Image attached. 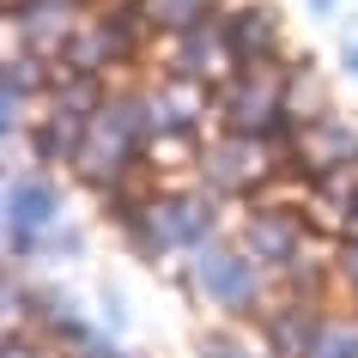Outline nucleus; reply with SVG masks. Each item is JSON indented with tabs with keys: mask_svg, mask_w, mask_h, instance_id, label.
<instances>
[{
	"mask_svg": "<svg viewBox=\"0 0 358 358\" xmlns=\"http://www.w3.org/2000/svg\"><path fill=\"white\" fill-rule=\"evenodd\" d=\"M292 164L310 176H334V170H358V128L346 115H316L310 128H298L292 140Z\"/></svg>",
	"mask_w": 358,
	"mask_h": 358,
	"instance_id": "9",
	"label": "nucleus"
},
{
	"mask_svg": "<svg viewBox=\"0 0 358 358\" xmlns=\"http://www.w3.org/2000/svg\"><path fill=\"white\" fill-rule=\"evenodd\" d=\"M225 67H237V61H231V37H225V19L219 13L170 37V73L176 79L207 85V79H225Z\"/></svg>",
	"mask_w": 358,
	"mask_h": 358,
	"instance_id": "10",
	"label": "nucleus"
},
{
	"mask_svg": "<svg viewBox=\"0 0 358 358\" xmlns=\"http://www.w3.org/2000/svg\"><path fill=\"white\" fill-rule=\"evenodd\" d=\"M146 140H158V128H152V97L146 92H115V97H103V110L92 115L73 170L92 189H115L134 170V158H140Z\"/></svg>",
	"mask_w": 358,
	"mask_h": 358,
	"instance_id": "1",
	"label": "nucleus"
},
{
	"mask_svg": "<svg viewBox=\"0 0 358 358\" xmlns=\"http://www.w3.org/2000/svg\"><path fill=\"white\" fill-rule=\"evenodd\" d=\"M122 219H128V237L140 243V255H152V262H164V255H194V249L213 237V225H219V213H213L207 194H182V189H164L152 194L146 207H122Z\"/></svg>",
	"mask_w": 358,
	"mask_h": 358,
	"instance_id": "2",
	"label": "nucleus"
},
{
	"mask_svg": "<svg viewBox=\"0 0 358 358\" xmlns=\"http://www.w3.org/2000/svg\"><path fill=\"white\" fill-rule=\"evenodd\" d=\"M303 358H358V328L352 322H322Z\"/></svg>",
	"mask_w": 358,
	"mask_h": 358,
	"instance_id": "18",
	"label": "nucleus"
},
{
	"mask_svg": "<svg viewBox=\"0 0 358 358\" xmlns=\"http://www.w3.org/2000/svg\"><path fill=\"white\" fill-rule=\"evenodd\" d=\"M79 13L85 0H6V19H13V43L19 49H67L79 37Z\"/></svg>",
	"mask_w": 358,
	"mask_h": 358,
	"instance_id": "8",
	"label": "nucleus"
},
{
	"mask_svg": "<svg viewBox=\"0 0 358 358\" xmlns=\"http://www.w3.org/2000/svg\"><path fill=\"white\" fill-rule=\"evenodd\" d=\"M140 37H146L140 6H103L92 24H79V37L67 43V61H73V67H92V73H103V67H122V61H134Z\"/></svg>",
	"mask_w": 358,
	"mask_h": 358,
	"instance_id": "6",
	"label": "nucleus"
},
{
	"mask_svg": "<svg viewBox=\"0 0 358 358\" xmlns=\"http://www.w3.org/2000/svg\"><path fill=\"white\" fill-rule=\"evenodd\" d=\"M201 358H255L243 346V340H225V334H213V340H201Z\"/></svg>",
	"mask_w": 358,
	"mask_h": 358,
	"instance_id": "19",
	"label": "nucleus"
},
{
	"mask_svg": "<svg viewBox=\"0 0 358 358\" xmlns=\"http://www.w3.org/2000/svg\"><path fill=\"white\" fill-rule=\"evenodd\" d=\"M346 225H352V237H358V189H352V201H346Z\"/></svg>",
	"mask_w": 358,
	"mask_h": 358,
	"instance_id": "22",
	"label": "nucleus"
},
{
	"mask_svg": "<svg viewBox=\"0 0 358 358\" xmlns=\"http://www.w3.org/2000/svg\"><path fill=\"white\" fill-rule=\"evenodd\" d=\"M55 219H61V194L43 176H13L6 182V255L13 262L37 255V243L55 231Z\"/></svg>",
	"mask_w": 358,
	"mask_h": 358,
	"instance_id": "7",
	"label": "nucleus"
},
{
	"mask_svg": "<svg viewBox=\"0 0 358 358\" xmlns=\"http://www.w3.org/2000/svg\"><path fill=\"white\" fill-rule=\"evenodd\" d=\"M49 85H55V67L37 55V49H6V79H0V122H6V140L19 134L24 122V103L31 97H49Z\"/></svg>",
	"mask_w": 358,
	"mask_h": 358,
	"instance_id": "13",
	"label": "nucleus"
},
{
	"mask_svg": "<svg viewBox=\"0 0 358 358\" xmlns=\"http://www.w3.org/2000/svg\"><path fill=\"white\" fill-rule=\"evenodd\" d=\"M285 115H292L298 128H310L316 115H328V92H322L316 67H292V73H285Z\"/></svg>",
	"mask_w": 358,
	"mask_h": 358,
	"instance_id": "16",
	"label": "nucleus"
},
{
	"mask_svg": "<svg viewBox=\"0 0 358 358\" xmlns=\"http://www.w3.org/2000/svg\"><path fill=\"white\" fill-rule=\"evenodd\" d=\"M128 6H140V19L152 24V31H189V24L213 19V0H128Z\"/></svg>",
	"mask_w": 358,
	"mask_h": 358,
	"instance_id": "17",
	"label": "nucleus"
},
{
	"mask_svg": "<svg viewBox=\"0 0 358 358\" xmlns=\"http://www.w3.org/2000/svg\"><path fill=\"white\" fill-rule=\"evenodd\" d=\"M334 267H340V280H346V285H352V292H358V237H352V243H340Z\"/></svg>",
	"mask_w": 358,
	"mask_h": 358,
	"instance_id": "20",
	"label": "nucleus"
},
{
	"mask_svg": "<svg viewBox=\"0 0 358 358\" xmlns=\"http://www.w3.org/2000/svg\"><path fill=\"white\" fill-rule=\"evenodd\" d=\"M316 328H322V316L310 310V303H285L280 316L267 322V340H273V352L303 358V352H310V340H316Z\"/></svg>",
	"mask_w": 358,
	"mask_h": 358,
	"instance_id": "15",
	"label": "nucleus"
},
{
	"mask_svg": "<svg viewBox=\"0 0 358 358\" xmlns=\"http://www.w3.org/2000/svg\"><path fill=\"white\" fill-rule=\"evenodd\" d=\"M146 97H152V128H158V140H189L194 115H201L189 79L170 73V85H158V92H146Z\"/></svg>",
	"mask_w": 358,
	"mask_h": 358,
	"instance_id": "14",
	"label": "nucleus"
},
{
	"mask_svg": "<svg viewBox=\"0 0 358 358\" xmlns=\"http://www.w3.org/2000/svg\"><path fill=\"white\" fill-rule=\"evenodd\" d=\"M189 273L219 310H231V316L262 310V262H255L249 249L225 243V237H207V243L189 255Z\"/></svg>",
	"mask_w": 358,
	"mask_h": 358,
	"instance_id": "4",
	"label": "nucleus"
},
{
	"mask_svg": "<svg viewBox=\"0 0 358 358\" xmlns=\"http://www.w3.org/2000/svg\"><path fill=\"white\" fill-rule=\"evenodd\" d=\"M243 249H249L262 267L292 273V267H298V255H303V225H298V213H285V207L249 213V219H243Z\"/></svg>",
	"mask_w": 358,
	"mask_h": 358,
	"instance_id": "12",
	"label": "nucleus"
},
{
	"mask_svg": "<svg viewBox=\"0 0 358 358\" xmlns=\"http://www.w3.org/2000/svg\"><path fill=\"white\" fill-rule=\"evenodd\" d=\"M219 19H225L231 61H237V67H273V61H280L285 24H280V13H273V6L243 0V6H231V13H219Z\"/></svg>",
	"mask_w": 358,
	"mask_h": 358,
	"instance_id": "11",
	"label": "nucleus"
},
{
	"mask_svg": "<svg viewBox=\"0 0 358 358\" xmlns=\"http://www.w3.org/2000/svg\"><path fill=\"white\" fill-rule=\"evenodd\" d=\"M310 6H316V13H334V6H340V0H310Z\"/></svg>",
	"mask_w": 358,
	"mask_h": 358,
	"instance_id": "23",
	"label": "nucleus"
},
{
	"mask_svg": "<svg viewBox=\"0 0 358 358\" xmlns=\"http://www.w3.org/2000/svg\"><path fill=\"white\" fill-rule=\"evenodd\" d=\"M273 140L262 134H225L219 146H201V176H207V194H255L273 170Z\"/></svg>",
	"mask_w": 358,
	"mask_h": 358,
	"instance_id": "5",
	"label": "nucleus"
},
{
	"mask_svg": "<svg viewBox=\"0 0 358 358\" xmlns=\"http://www.w3.org/2000/svg\"><path fill=\"white\" fill-rule=\"evenodd\" d=\"M340 61H346V73L358 79V43H346V49H340Z\"/></svg>",
	"mask_w": 358,
	"mask_h": 358,
	"instance_id": "21",
	"label": "nucleus"
},
{
	"mask_svg": "<svg viewBox=\"0 0 358 358\" xmlns=\"http://www.w3.org/2000/svg\"><path fill=\"white\" fill-rule=\"evenodd\" d=\"M219 115L231 134H262V140H292L298 122L285 115V73L280 67H237L219 79Z\"/></svg>",
	"mask_w": 358,
	"mask_h": 358,
	"instance_id": "3",
	"label": "nucleus"
}]
</instances>
